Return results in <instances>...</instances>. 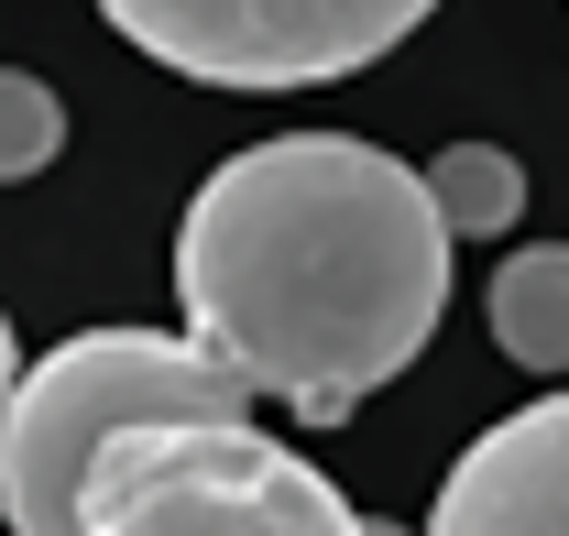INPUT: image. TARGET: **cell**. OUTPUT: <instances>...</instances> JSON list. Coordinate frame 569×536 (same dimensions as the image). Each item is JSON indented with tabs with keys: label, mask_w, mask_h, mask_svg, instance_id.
Segmentation results:
<instances>
[{
	"label": "cell",
	"mask_w": 569,
	"mask_h": 536,
	"mask_svg": "<svg viewBox=\"0 0 569 536\" xmlns=\"http://www.w3.org/2000/svg\"><path fill=\"white\" fill-rule=\"evenodd\" d=\"M493 350L526 373H569V241H526L493 274Z\"/></svg>",
	"instance_id": "6"
},
{
	"label": "cell",
	"mask_w": 569,
	"mask_h": 536,
	"mask_svg": "<svg viewBox=\"0 0 569 536\" xmlns=\"http://www.w3.org/2000/svg\"><path fill=\"white\" fill-rule=\"evenodd\" d=\"M361 536H406V526H372V515H361Z\"/></svg>",
	"instance_id": "10"
},
{
	"label": "cell",
	"mask_w": 569,
	"mask_h": 536,
	"mask_svg": "<svg viewBox=\"0 0 569 536\" xmlns=\"http://www.w3.org/2000/svg\"><path fill=\"white\" fill-rule=\"evenodd\" d=\"M67 153V110H56V88L22 67H0V187H22V176H44Z\"/></svg>",
	"instance_id": "8"
},
{
	"label": "cell",
	"mask_w": 569,
	"mask_h": 536,
	"mask_svg": "<svg viewBox=\"0 0 569 536\" xmlns=\"http://www.w3.org/2000/svg\"><path fill=\"white\" fill-rule=\"evenodd\" d=\"M241 373L176 329H88L44 350L0 405V515L11 536H77V482L132 427H241Z\"/></svg>",
	"instance_id": "2"
},
{
	"label": "cell",
	"mask_w": 569,
	"mask_h": 536,
	"mask_svg": "<svg viewBox=\"0 0 569 536\" xmlns=\"http://www.w3.org/2000/svg\"><path fill=\"white\" fill-rule=\"evenodd\" d=\"M417 187H427V208H438L449 241H482V230H515L526 219V165L503 142H449L438 165H417Z\"/></svg>",
	"instance_id": "7"
},
{
	"label": "cell",
	"mask_w": 569,
	"mask_h": 536,
	"mask_svg": "<svg viewBox=\"0 0 569 536\" xmlns=\"http://www.w3.org/2000/svg\"><path fill=\"white\" fill-rule=\"evenodd\" d=\"M11 384H22V350H11V318H0V405H11Z\"/></svg>",
	"instance_id": "9"
},
{
	"label": "cell",
	"mask_w": 569,
	"mask_h": 536,
	"mask_svg": "<svg viewBox=\"0 0 569 536\" xmlns=\"http://www.w3.org/2000/svg\"><path fill=\"white\" fill-rule=\"evenodd\" d=\"M187 339L307 427L383 395L449 307V230L417 165L351 132H274L230 153L176 230Z\"/></svg>",
	"instance_id": "1"
},
{
	"label": "cell",
	"mask_w": 569,
	"mask_h": 536,
	"mask_svg": "<svg viewBox=\"0 0 569 536\" xmlns=\"http://www.w3.org/2000/svg\"><path fill=\"white\" fill-rule=\"evenodd\" d=\"M99 11L198 88H329L395 56L438 0H99Z\"/></svg>",
	"instance_id": "4"
},
{
	"label": "cell",
	"mask_w": 569,
	"mask_h": 536,
	"mask_svg": "<svg viewBox=\"0 0 569 536\" xmlns=\"http://www.w3.org/2000/svg\"><path fill=\"white\" fill-rule=\"evenodd\" d=\"M77 536H361V515L263 427H132L77 482Z\"/></svg>",
	"instance_id": "3"
},
{
	"label": "cell",
	"mask_w": 569,
	"mask_h": 536,
	"mask_svg": "<svg viewBox=\"0 0 569 536\" xmlns=\"http://www.w3.org/2000/svg\"><path fill=\"white\" fill-rule=\"evenodd\" d=\"M427 536H569V395H537L482 427L438 482Z\"/></svg>",
	"instance_id": "5"
}]
</instances>
